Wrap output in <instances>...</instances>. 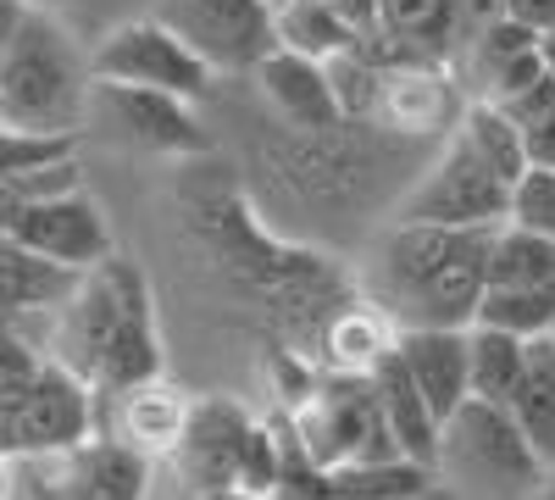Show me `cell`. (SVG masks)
I'll return each mask as SVG.
<instances>
[{
    "instance_id": "cell-8",
    "label": "cell",
    "mask_w": 555,
    "mask_h": 500,
    "mask_svg": "<svg viewBox=\"0 0 555 500\" xmlns=\"http://www.w3.org/2000/svg\"><path fill=\"white\" fill-rule=\"evenodd\" d=\"M512 184L450 128L439 162L405 190L395 206V222H444V229H494L505 222Z\"/></svg>"
},
{
    "instance_id": "cell-12",
    "label": "cell",
    "mask_w": 555,
    "mask_h": 500,
    "mask_svg": "<svg viewBox=\"0 0 555 500\" xmlns=\"http://www.w3.org/2000/svg\"><path fill=\"white\" fill-rule=\"evenodd\" d=\"M7 234L23 240V245L39 251V256H51V261L73 267V272L95 267V261H106V256L117 251L112 222H106L101 201H95V195H83V184H78V190H62V195H44V201H34V206H23V217L12 222Z\"/></svg>"
},
{
    "instance_id": "cell-10",
    "label": "cell",
    "mask_w": 555,
    "mask_h": 500,
    "mask_svg": "<svg viewBox=\"0 0 555 500\" xmlns=\"http://www.w3.org/2000/svg\"><path fill=\"white\" fill-rule=\"evenodd\" d=\"M83 439H95V389L44 356L39 379L0 423V450L7 457H51V450H73Z\"/></svg>"
},
{
    "instance_id": "cell-26",
    "label": "cell",
    "mask_w": 555,
    "mask_h": 500,
    "mask_svg": "<svg viewBox=\"0 0 555 500\" xmlns=\"http://www.w3.org/2000/svg\"><path fill=\"white\" fill-rule=\"evenodd\" d=\"M73 140L78 133H34V128L0 123V178H23V172H39L51 162H67Z\"/></svg>"
},
{
    "instance_id": "cell-2",
    "label": "cell",
    "mask_w": 555,
    "mask_h": 500,
    "mask_svg": "<svg viewBox=\"0 0 555 500\" xmlns=\"http://www.w3.org/2000/svg\"><path fill=\"white\" fill-rule=\"evenodd\" d=\"M489 234L494 229L395 222L373 267V306L395 329H473L489 290Z\"/></svg>"
},
{
    "instance_id": "cell-25",
    "label": "cell",
    "mask_w": 555,
    "mask_h": 500,
    "mask_svg": "<svg viewBox=\"0 0 555 500\" xmlns=\"http://www.w3.org/2000/svg\"><path fill=\"white\" fill-rule=\"evenodd\" d=\"M478 323L505 329L517 339H544L555 334V284H517V290H483Z\"/></svg>"
},
{
    "instance_id": "cell-32",
    "label": "cell",
    "mask_w": 555,
    "mask_h": 500,
    "mask_svg": "<svg viewBox=\"0 0 555 500\" xmlns=\"http://www.w3.org/2000/svg\"><path fill=\"white\" fill-rule=\"evenodd\" d=\"M400 500H461L450 484H428V489H416V495H400Z\"/></svg>"
},
{
    "instance_id": "cell-30",
    "label": "cell",
    "mask_w": 555,
    "mask_h": 500,
    "mask_svg": "<svg viewBox=\"0 0 555 500\" xmlns=\"http://www.w3.org/2000/svg\"><path fill=\"white\" fill-rule=\"evenodd\" d=\"M328 7H334L356 34H373V28H378V0H328Z\"/></svg>"
},
{
    "instance_id": "cell-1",
    "label": "cell",
    "mask_w": 555,
    "mask_h": 500,
    "mask_svg": "<svg viewBox=\"0 0 555 500\" xmlns=\"http://www.w3.org/2000/svg\"><path fill=\"white\" fill-rule=\"evenodd\" d=\"M95 395H122L162 379V329L151 279L128 256H106L78 272L73 295L51 311V339L39 345Z\"/></svg>"
},
{
    "instance_id": "cell-19",
    "label": "cell",
    "mask_w": 555,
    "mask_h": 500,
    "mask_svg": "<svg viewBox=\"0 0 555 500\" xmlns=\"http://www.w3.org/2000/svg\"><path fill=\"white\" fill-rule=\"evenodd\" d=\"M378 34L405 56L450 62L461 51V0H378Z\"/></svg>"
},
{
    "instance_id": "cell-28",
    "label": "cell",
    "mask_w": 555,
    "mask_h": 500,
    "mask_svg": "<svg viewBox=\"0 0 555 500\" xmlns=\"http://www.w3.org/2000/svg\"><path fill=\"white\" fill-rule=\"evenodd\" d=\"M505 222L533 234H555V167H528L517 178L512 201H505Z\"/></svg>"
},
{
    "instance_id": "cell-31",
    "label": "cell",
    "mask_w": 555,
    "mask_h": 500,
    "mask_svg": "<svg viewBox=\"0 0 555 500\" xmlns=\"http://www.w3.org/2000/svg\"><path fill=\"white\" fill-rule=\"evenodd\" d=\"M23 7H28V0H0V51H7V39H12V28H17Z\"/></svg>"
},
{
    "instance_id": "cell-20",
    "label": "cell",
    "mask_w": 555,
    "mask_h": 500,
    "mask_svg": "<svg viewBox=\"0 0 555 500\" xmlns=\"http://www.w3.org/2000/svg\"><path fill=\"white\" fill-rule=\"evenodd\" d=\"M512 418L528 434V445L539 450V462H555V334L528 339V361H522V384L512 395Z\"/></svg>"
},
{
    "instance_id": "cell-22",
    "label": "cell",
    "mask_w": 555,
    "mask_h": 500,
    "mask_svg": "<svg viewBox=\"0 0 555 500\" xmlns=\"http://www.w3.org/2000/svg\"><path fill=\"white\" fill-rule=\"evenodd\" d=\"M555 284V234H533L517 222H494L489 234V290Z\"/></svg>"
},
{
    "instance_id": "cell-5",
    "label": "cell",
    "mask_w": 555,
    "mask_h": 500,
    "mask_svg": "<svg viewBox=\"0 0 555 500\" xmlns=\"http://www.w3.org/2000/svg\"><path fill=\"white\" fill-rule=\"evenodd\" d=\"M172 462L195 495H250V500H272L278 484V434L272 423L250 418L240 400L228 395H206L190 406Z\"/></svg>"
},
{
    "instance_id": "cell-23",
    "label": "cell",
    "mask_w": 555,
    "mask_h": 500,
    "mask_svg": "<svg viewBox=\"0 0 555 500\" xmlns=\"http://www.w3.org/2000/svg\"><path fill=\"white\" fill-rule=\"evenodd\" d=\"M467 356H473V395L494 400V406H512L517 384H522V361H528V339L473 323L467 329Z\"/></svg>"
},
{
    "instance_id": "cell-17",
    "label": "cell",
    "mask_w": 555,
    "mask_h": 500,
    "mask_svg": "<svg viewBox=\"0 0 555 500\" xmlns=\"http://www.w3.org/2000/svg\"><path fill=\"white\" fill-rule=\"evenodd\" d=\"M373 395H378V412H384V423H389V434H395V450L405 462H423V467H434V457H439V418L428 412V400H423V389L411 384V373L400 368V356H395V345L373 361Z\"/></svg>"
},
{
    "instance_id": "cell-13",
    "label": "cell",
    "mask_w": 555,
    "mask_h": 500,
    "mask_svg": "<svg viewBox=\"0 0 555 500\" xmlns=\"http://www.w3.org/2000/svg\"><path fill=\"white\" fill-rule=\"evenodd\" d=\"M461 106H467V101L455 95L450 62H423V56H416V62L384 67L373 128L400 133V140H434V133L455 128Z\"/></svg>"
},
{
    "instance_id": "cell-34",
    "label": "cell",
    "mask_w": 555,
    "mask_h": 500,
    "mask_svg": "<svg viewBox=\"0 0 555 500\" xmlns=\"http://www.w3.org/2000/svg\"><path fill=\"white\" fill-rule=\"evenodd\" d=\"M0 500H12V457L0 450Z\"/></svg>"
},
{
    "instance_id": "cell-11",
    "label": "cell",
    "mask_w": 555,
    "mask_h": 500,
    "mask_svg": "<svg viewBox=\"0 0 555 500\" xmlns=\"http://www.w3.org/2000/svg\"><path fill=\"white\" fill-rule=\"evenodd\" d=\"M89 117H106L117 140L151 156H206V123L195 117V101L162 95V89L133 84H89Z\"/></svg>"
},
{
    "instance_id": "cell-6",
    "label": "cell",
    "mask_w": 555,
    "mask_h": 500,
    "mask_svg": "<svg viewBox=\"0 0 555 500\" xmlns=\"http://www.w3.org/2000/svg\"><path fill=\"white\" fill-rule=\"evenodd\" d=\"M151 457L122 439H83L51 457H12V500H145Z\"/></svg>"
},
{
    "instance_id": "cell-33",
    "label": "cell",
    "mask_w": 555,
    "mask_h": 500,
    "mask_svg": "<svg viewBox=\"0 0 555 500\" xmlns=\"http://www.w3.org/2000/svg\"><path fill=\"white\" fill-rule=\"evenodd\" d=\"M539 62H544V78L555 84V34H544V39H539Z\"/></svg>"
},
{
    "instance_id": "cell-35",
    "label": "cell",
    "mask_w": 555,
    "mask_h": 500,
    "mask_svg": "<svg viewBox=\"0 0 555 500\" xmlns=\"http://www.w3.org/2000/svg\"><path fill=\"white\" fill-rule=\"evenodd\" d=\"M533 500H555V462L544 467V478H539V489H533Z\"/></svg>"
},
{
    "instance_id": "cell-18",
    "label": "cell",
    "mask_w": 555,
    "mask_h": 500,
    "mask_svg": "<svg viewBox=\"0 0 555 500\" xmlns=\"http://www.w3.org/2000/svg\"><path fill=\"white\" fill-rule=\"evenodd\" d=\"M190 406L195 400H183V389H172L167 379H145V384H133L117 395V434L122 445H133L139 457H172V445L183 434V423H190Z\"/></svg>"
},
{
    "instance_id": "cell-14",
    "label": "cell",
    "mask_w": 555,
    "mask_h": 500,
    "mask_svg": "<svg viewBox=\"0 0 555 500\" xmlns=\"http://www.w3.org/2000/svg\"><path fill=\"white\" fill-rule=\"evenodd\" d=\"M267 112L284 123L289 133H322V128H339L345 112H339V95H334V78H328V62L317 56H300V51H278L250 73Z\"/></svg>"
},
{
    "instance_id": "cell-15",
    "label": "cell",
    "mask_w": 555,
    "mask_h": 500,
    "mask_svg": "<svg viewBox=\"0 0 555 500\" xmlns=\"http://www.w3.org/2000/svg\"><path fill=\"white\" fill-rule=\"evenodd\" d=\"M395 356L423 389L428 412L444 423L461 400L473 395V356H467V329H400Z\"/></svg>"
},
{
    "instance_id": "cell-27",
    "label": "cell",
    "mask_w": 555,
    "mask_h": 500,
    "mask_svg": "<svg viewBox=\"0 0 555 500\" xmlns=\"http://www.w3.org/2000/svg\"><path fill=\"white\" fill-rule=\"evenodd\" d=\"M44 368V350L23 329H0V423L12 418V406L28 395V384Z\"/></svg>"
},
{
    "instance_id": "cell-3",
    "label": "cell",
    "mask_w": 555,
    "mask_h": 500,
    "mask_svg": "<svg viewBox=\"0 0 555 500\" xmlns=\"http://www.w3.org/2000/svg\"><path fill=\"white\" fill-rule=\"evenodd\" d=\"M89 56L67 23L44 7H23L7 51H0V123L34 133H78L89 117Z\"/></svg>"
},
{
    "instance_id": "cell-24",
    "label": "cell",
    "mask_w": 555,
    "mask_h": 500,
    "mask_svg": "<svg viewBox=\"0 0 555 500\" xmlns=\"http://www.w3.org/2000/svg\"><path fill=\"white\" fill-rule=\"evenodd\" d=\"M455 133L467 140L505 184H517V178L528 172V151H522V133H517V123L505 117L494 101H483V95H473L467 106H461V117H455Z\"/></svg>"
},
{
    "instance_id": "cell-9",
    "label": "cell",
    "mask_w": 555,
    "mask_h": 500,
    "mask_svg": "<svg viewBox=\"0 0 555 500\" xmlns=\"http://www.w3.org/2000/svg\"><path fill=\"white\" fill-rule=\"evenodd\" d=\"M89 78L133 84V89H162V95H183V101H201L211 89L206 62L156 12L133 17V23H117L95 51H89Z\"/></svg>"
},
{
    "instance_id": "cell-16",
    "label": "cell",
    "mask_w": 555,
    "mask_h": 500,
    "mask_svg": "<svg viewBox=\"0 0 555 500\" xmlns=\"http://www.w3.org/2000/svg\"><path fill=\"white\" fill-rule=\"evenodd\" d=\"M78 284V272L0 234V323L17 329L23 317H51Z\"/></svg>"
},
{
    "instance_id": "cell-21",
    "label": "cell",
    "mask_w": 555,
    "mask_h": 500,
    "mask_svg": "<svg viewBox=\"0 0 555 500\" xmlns=\"http://www.w3.org/2000/svg\"><path fill=\"white\" fill-rule=\"evenodd\" d=\"M272 28H278L284 51H300V56H317V62H334L339 51H350L361 39L328 0H272Z\"/></svg>"
},
{
    "instance_id": "cell-7",
    "label": "cell",
    "mask_w": 555,
    "mask_h": 500,
    "mask_svg": "<svg viewBox=\"0 0 555 500\" xmlns=\"http://www.w3.org/2000/svg\"><path fill=\"white\" fill-rule=\"evenodd\" d=\"M156 17L206 62L211 78H250L272 51V0H156Z\"/></svg>"
},
{
    "instance_id": "cell-4",
    "label": "cell",
    "mask_w": 555,
    "mask_h": 500,
    "mask_svg": "<svg viewBox=\"0 0 555 500\" xmlns=\"http://www.w3.org/2000/svg\"><path fill=\"white\" fill-rule=\"evenodd\" d=\"M439 484L455 495H478V500H533L544 462L517 428L512 406H494L467 395L455 412L439 423V457H434Z\"/></svg>"
},
{
    "instance_id": "cell-36",
    "label": "cell",
    "mask_w": 555,
    "mask_h": 500,
    "mask_svg": "<svg viewBox=\"0 0 555 500\" xmlns=\"http://www.w3.org/2000/svg\"><path fill=\"white\" fill-rule=\"evenodd\" d=\"M0 329H7V323H0Z\"/></svg>"
},
{
    "instance_id": "cell-29",
    "label": "cell",
    "mask_w": 555,
    "mask_h": 500,
    "mask_svg": "<svg viewBox=\"0 0 555 500\" xmlns=\"http://www.w3.org/2000/svg\"><path fill=\"white\" fill-rule=\"evenodd\" d=\"M505 17H517L522 28H533L544 39V34H555V0H505Z\"/></svg>"
}]
</instances>
